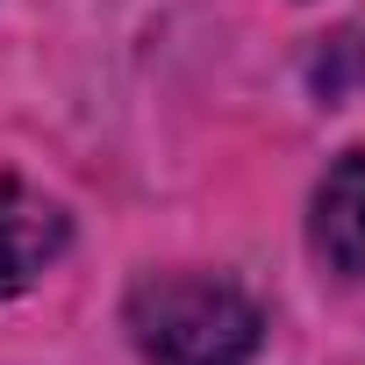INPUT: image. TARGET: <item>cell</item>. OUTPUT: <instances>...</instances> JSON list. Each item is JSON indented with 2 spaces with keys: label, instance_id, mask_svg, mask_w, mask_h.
Instances as JSON below:
<instances>
[{
  "label": "cell",
  "instance_id": "cell-2",
  "mask_svg": "<svg viewBox=\"0 0 365 365\" xmlns=\"http://www.w3.org/2000/svg\"><path fill=\"white\" fill-rule=\"evenodd\" d=\"M58 251H65V208L8 179L0 187V301L22 294Z\"/></svg>",
  "mask_w": 365,
  "mask_h": 365
},
{
  "label": "cell",
  "instance_id": "cell-1",
  "mask_svg": "<svg viewBox=\"0 0 365 365\" xmlns=\"http://www.w3.org/2000/svg\"><path fill=\"white\" fill-rule=\"evenodd\" d=\"M129 336L143 365H244L258 351V308L230 279L172 272L136 287Z\"/></svg>",
  "mask_w": 365,
  "mask_h": 365
},
{
  "label": "cell",
  "instance_id": "cell-3",
  "mask_svg": "<svg viewBox=\"0 0 365 365\" xmlns=\"http://www.w3.org/2000/svg\"><path fill=\"white\" fill-rule=\"evenodd\" d=\"M315 244H322V258L336 272L365 279V150L329 165L322 194H315Z\"/></svg>",
  "mask_w": 365,
  "mask_h": 365
}]
</instances>
